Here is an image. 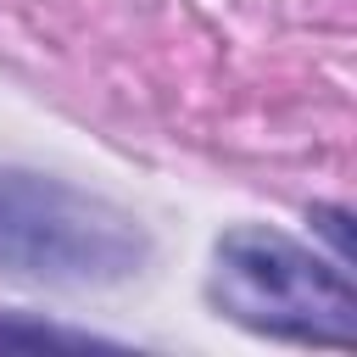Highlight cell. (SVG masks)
Returning <instances> with one entry per match:
<instances>
[{"label": "cell", "instance_id": "6da1fadb", "mask_svg": "<svg viewBox=\"0 0 357 357\" xmlns=\"http://www.w3.org/2000/svg\"><path fill=\"white\" fill-rule=\"evenodd\" d=\"M151 240L145 229L67 178L0 167V273L28 284H117L139 273Z\"/></svg>", "mask_w": 357, "mask_h": 357}, {"label": "cell", "instance_id": "3957f363", "mask_svg": "<svg viewBox=\"0 0 357 357\" xmlns=\"http://www.w3.org/2000/svg\"><path fill=\"white\" fill-rule=\"evenodd\" d=\"M117 340L84 335V329H61V324H39L28 312H0V351H112Z\"/></svg>", "mask_w": 357, "mask_h": 357}, {"label": "cell", "instance_id": "7a4b0ae2", "mask_svg": "<svg viewBox=\"0 0 357 357\" xmlns=\"http://www.w3.org/2000/svg\"><path fill=\"white\" fill-rule=\"evenodd\" d=\"M206 296L223 318L273 335V340H307V346H357V290L340 262H324L318 251L296 245L279 229L240 223L212 251Z\"/></svg>", "mask_w": 357, "mask_h": 357}]
</instances>
